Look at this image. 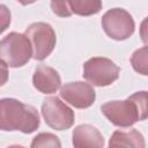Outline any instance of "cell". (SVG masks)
<instances>
[{
	"label": "cell",
	"instance_id": "2e32d148",
	"mask_svg": "<svg viewBox=\"0 0 148 148\" xmlns=\"http://www.w3.org/2000/svg\"><path fill=\"white\" fill-rule=\"evenodd\" d=\"M12 20L10 10L8 9L7 6L0 3V35L9 27Z\"/></svg>",
	"mask_w": 148,
	"mask_h": 148
},
{
	"label": "cell",
	"instance_id": "9a60e30c",
	"mask_svg": "<svg viewBox=\"0 0 148 148\" xmlns=\"http://www.w3.org/2000/svg\"><path fill=\"white\" fill-rule=\"evenodd\" d=\"M51 8L52 12L60 17H67L72 15L67 1H51Z\"/></svg>",
	"mask_w": 148,
	"mask_h": 148
},
{
	"label": "cell",
	"instance_id": "277c9868",
	"mask_svg": "<svg viewBox=\"0 0 148 148\" xmlns=\"http://www.w3.org/2000/svg\"><path fill=\"white\" fill-rule=\"evenodd\" d=\"M120 68L104 57H94L83 64V77L90 86L106 87L119 77Z\"/></svg>",
	"mask_w": 148,
	"mask_h": 148
},
{
	"label": "cell",
	"instance_id": "7a4b0ae2",
	"mask_svg": "<svg viewBox=\"0 0 148 148\" xmlns=\"http://www.w3.org/2000/svg\"><path fill=\"white\" fill-rule=\"evenodd\" d=\"M101 111L113 125L131 127L147 118V91H138L124 101L106 102Z\"/></svg>",
	"mask_w": 148,
	"mask_h": 148
},
{
	"label": "cell",
	"instance_id": "e0dca14e",
	"mask_svg": "<svg viewBox=\"0 0 148 148\" xmlns=\"http://www.w3.org/2000/svg\"><path fill=\"white\" fill-rule=\"evenodd\" d=\"M8 81V66L0 60V87Z\"/></svg>",
	"mask_w": 148,
	"mask_h": 148
},
{
	"label": "cell",
	"instance_id": "52a82bcc",
	"mask_svg": "<svg viewBox=\"0 0 148 148\" xmlns=\"http://www.w3.org/2000/svg\"><path fill=\"white\" fill-rule=\"evenodd\" d=\"M42 114L47 126L56 131H66L75 121L74 111L56 96L46 97L43 101Z\"/></svg>",
	"mask_w": 148,
	"mask_h": 148
},
{
	"label": "cell",
	"instance_id": "ac0fdd59",
	"mask_svg": "<svg viewBox=\"0 0 148 148\" xmlns=\"http://www.w3.org/2000/svg\"><path fill=\"white\" fill-rule=\"evenodd\" d=\"M7 148H25V147L20 146V145H12V146H9V147H7Z\"/></svg>",
	"mask_w": 148,
	"mask_h": 148
},
{
	"label": "cell",
	"instance_id": "ba28073f",
	"mask_svg": "<svg viewBox=\"0 0 148 148\" xmlns=\"http://www.w3.org/2000/svg\"><path fill=\"white\" fill-rule=\"evenodd\" d=\"M60 96L76 109H87L94 104L96 92L89 83L74 81L68 82L60 88Z\"/></svg>",
	"mask_w": 148,
	"mask_h": 148
},
{
	"label": "cell",
	"instance_id": "5b68a950",
	"mask_svg": "<svg viewBox=\"0 0 148 148\" xmlns=\"http://www.w3.org/2000/svg\"><path fill=\"white\" fill-rule=\"evenodd\" d=\"M24 35L30 40L34 49L32 57L36 60H44L53 51L57 42L56 32L51 24L45 22H36L30 24Z\"/></svg>",
	"mask_w": 148,
	"mask_h": 148
},
{
	"label": "cell",
	"instance_id": "30bf717a",
	"mask_svg": "<svg viewBox=\"0 0 148 148\" xmlns=\"http://www.w3.org/2000/svg\"><path fill=\"white\" fill-rule=\"evenodd\" d=\"M72 142L74 148H104L103 135L89 124L79 125L73 130Z\"/></svg>",
	"mask_w": 148,
	"mask_h": 148
},
{
	"label": "cell",
	"instance_id": "5bb4252c",
	"mask_svg": "<svg viewBox=\"0 0 148 148\" xmlns=\"http://www.w3.org/2000/svg\"><path fill=\"white\" fill-rule=\"evenodd\" d=\"M147 46H142L141 49L136 50L132 57H131V62L132 66L134 68L135 72L142 74V75H147Z\"/></svg>",
	"mask_w": 148,
	"mask_h": 148
},
{
	"label": "cell",
	"instance_id": "4fadbf2b",
	"mask_svg": "<svg viewBox=\"0 0 148 148\" xmlns=\"http://www.w3.org/2000/svg\"><path fill=\"white\" fill-rule=\"evenodd\" d=\"M30 148H61V142L56 134L43 132L32 139Z\"/></svg>",
	"mask_w": 148,
	"mask_h": 148
},
{
	"label": "cell",
	"instance_id": "6da1fadb",
	"mask_svg": "<svg viewBox=\"0 0 148 148\" xmlns=\"http://www.w3.org/2000/svg\"><path fill=\"white\" fill-rule=\"evenodd\" d=\"M38 111L16 98H0V130L30 134L39 127Z\"/></svg>",
	"mask_w": 148,
	"mask_h": 148
},
{
	"label": "cell",
	"instance_id": "8fae6325",
	"mask_svg": "<svg viewBox=\"0 0 148 148\" xmlns=\"http://www.w3.org/2000/svg\"><path fill=\"white\" fill-rule=\"evenodd\" d=\"M146 141L143 135L136 130L114 131L110 138L108 148H145Z\"/></svg>",
	"mask_w": 148,
	"mask_h": 148
},
{
	"label": "cell",
	"instance_id": "7c38bea8",
	"mask_svg": "<svg viewBox=\"0 0 148 148\" xmlns=\"http://www.w3.org/2000/svg\"><path fill=\"white\" fill-rule=\"evenodd\" d=\"M69 10L81 16H89L97 14L102 9V2L98 0H74L67 1Z\"/></svg>",
	"mask_w": 148,
	"mask_h": 148
},
{
	"label": "cell",
	"instance_id": "9c48e42d",
	"mask_svg": "<svg viewBox=\"0 0 148 148\" xmlns=\"http://www.w3.org/2000/svg\"><path fill=\"white\" fill-rule=\"evenodd\" d=\"M32 83L34 87L42 94H53L60 88L61 79L54 68L40 64L35 68Z\"/></svg>",
	"mask_w": 148,
	"mask_h": 148
},
{
	"label": "cell",
	"instance_id": "3957f363",
	"mask_svg": "<svg viewBox=\"0 0 148 148\" xmlns=\"http://www.w3.org/2000/svg\"><path fill=\"white\" fill-rule=\"evenodd\" d=\"M32 57V46L24 34L9 32L0 40V60L7 66L17 68L24 66Z\"/></svg>",
	"mask_w": 148,
	"mask_h": 148
},
{
	"label": "cell",
	"instance_id": "8992f818",
	"mask_svg": "<svg viewBox=\"0 0 148 148\" xmlns=\"http://www.w3.org/2000/svg\"><path fill=\"white\" fill-rule=\"evenodd\" d=\"M102 28L110 38L124 40L134 34L135 23L127 10L123 8H112L102 16Z\"/></svg>",
	"mask_w": 148,
	"mask_h": 148
}]
</instances>
